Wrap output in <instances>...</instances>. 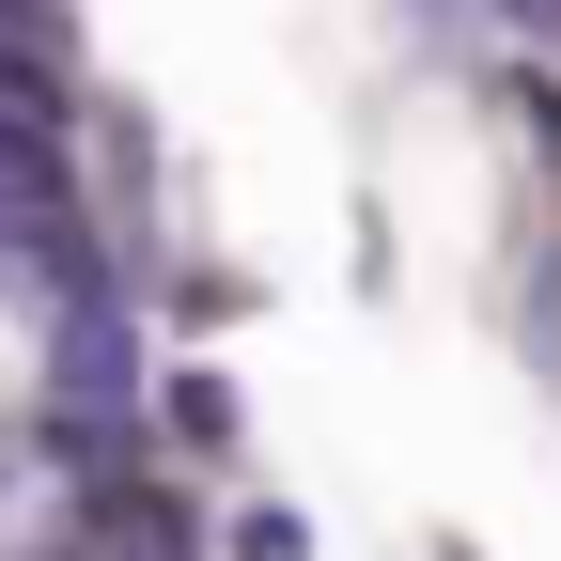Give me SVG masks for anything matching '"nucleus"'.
<instances>
[{
	"instance_id": "f257e3e1",
	"label": "nucleus",
	"mask_w": 561,
	"mask_h": 561,
	"mask_svg": "<svg viewBox=\"0 0 561 561\" xmlns=\"http://www.w3.org/2000/svg\"><path fill=\"white\" fill-rule=\"evenodd\" d=\"M157 421H172L187 453H234V390H219V375H172V390H157Z\"/></svg>"
},
{
	"instance_id": "39448f33",
	"label": "nucleus",
	"mask_w": 561,
	"mask_h": 561,
	"mask_svg": "<svg viewBox=\"0 0 561 561\" xmlns=\"http://www.w3.org/2000/svg\"><path fill=\"white\" fill-rule=\"evenodd\" d=\"M437 561H483V546H468V530H437Z\"/></svg>"
},
{
	"instance_id": "f03ea898",
	"label": "nucleus",
	"mask_w": 561,
	"mask_h": 561,
	"mask_svg": "<svg viewBox=\"0 0 561 561\" xmlns=\"http://www.w3.org/2000/svg\"><path fill=\"white\" fill-rule=\"evenodd\" d=\"M219 546H234V561H312V515H297V500H234Z\"/></svg>"
},
{
	"instance_id": "20e7f679",
	"label": "nucleus",
	"mask_w": 561,
	"mask_h": 561,
	"mask_svg": "<svg viewBox=\"0 0 561 561\" xmlns=\"http://www.w3.org/2000/svg\"><path fill=\"white\" fill-rule=\"evenodd\" d=\"M500 32H530V47H561V0H483Z\"/></svg>"
},
{
	"instance_id": "7ed1b4c3",
	"label": "nucleus",
	"mask_w": 561,
	"mask_h": 561,
	"mask_svg": "<svg viewBox=\"0 0 561 561\" xmlns=\"http://www.w3.org/2000/svg\"><path fill=\"white\" fill-rule=\"evenodd\" d=\"M390 16H405V32H437V47H453V32L483 16V0H390Z\"/></svg>"
}]
</instances>
